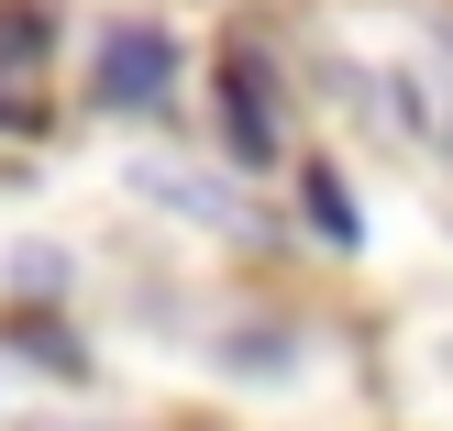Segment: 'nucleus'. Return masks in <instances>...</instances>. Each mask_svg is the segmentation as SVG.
<instances>
[{
    "instance_id": "nucleus-2",
    "label": "nucleus",
    "mask_w": 453,
    "mask_h": 431,
    "mask_svg": "<svg viewBox=\"0 0 453 431\" xmlns=\"http://www.w3.org/2000/svg\"><path fill=\"white\" fill-rule=\"evenodd\" d=\"M166 89H177V44L155 34V22H111L100 66H88V100H100V111H155Z\"/></svg>"
},
{
    "instance_id": "nucleus-4",
    "label": "nucleus",
    "mask_w": 453,
    "mask_h": 431,
    "mask_svg": "<svg viewBox=\"0 0 453 431\" xmlns=\"http://www.w3.org/2000/svg\"><path fill=\"white\" fill-rule=\"evenodd\" d=\"M299 199H310V233H321L332 255H354V243H365V221H354V189H343L332 166H310V177H299Z\"/></svg>"
},
{
    "instance_id": "nucleus-1",
    "label": "nucleus",
    "mask_w": 453,
    "mask_h": 431,
    "mask_svg": "<svg viewBox=\"0 0 453 431\" xmlns=\"http://www.w3.org/2000/svg\"><path fill=\"white\" fill-rule=\"evenodd\" d=\"M221 155L233 166H277L288 155V89L265 44H221Z\"/></svg>"
},
{
    "instance_id": "nucleus-5",
    "label": "nucleus",
    "mask_w": 453,
    "mask_h": 431,
    "mask_svg": "<svg viewBox=\"0 0 453 431\" xmlns=\"http://www.w3.org/2000/svg\"><path fill=\"white\" fill-rule=\"evenodd\" d=\"M12 343L34 354V366H56V376H78V366H88V354L66 343V332H44V321H34V310H12Z\"/></svg>"
},
{
    "instance_id": "nucleus-3",
    "label": "nucleus",
    "mask_w": 453,
    "mask_h": 431,
    "mask_svg": "<svg viewBox=\"0 0 453 431\" xmlns=\"http://www.w3.org/2000/svg\"><path fill=\"white\" fill-rule=\"evenodd\" d=\"M56 56V0H0V78H34Z\"/></svg>"
}]
</instances>
